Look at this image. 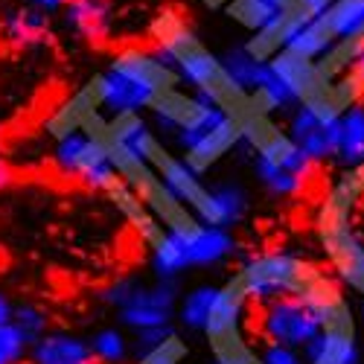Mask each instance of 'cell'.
I'll return each mask as SVG.
<instances>
[{
  "label": "cell",
  "mask_w": 364,
  "mask_h": 364,
  "mask_svg": "<svg viewBox=\"0 0 364 364\" xmlns=\"http://www.w3.org/2000/svg\"><path fill=\"white\" fill-rule=\"evenodd\" d=\"M251 312H254V321L248 323V329H254L257 338L268 344H286L294 350H306L309 341L321 332V323L312 315V309L289 294L259 303V306H251Z\"/></svg>",
  "instance_id": "3957f363"
},
{
  "label": "cell",
  "mask_w": 364,
  "mask_h": 364,
  "mask_svg": "<svg viewBox=\"0 0 364 364\" xmlns=\"http://www.w3.org/2000/svg\"><path fill=\"white\" fill-rule=\"evenodd\" d=\"M336 123L338 117L318 114L309 105H294L286 119V134L315 166H321L336 155Z\"/></svg>",
  "instance_id": "52a82bcc"
},
{
  "label": "cell",
  "mask_w": 364,
  "mask_h": 364,
  "mask_svg": "<svg viewBox=\"0 0 364 364\" xmlns=\"http://www.w3.org/2000/svg\"><path fill=\"white\" fill-rule=\"evenodd\" d=\"M12 323L21 329V336L29 341V347L50 332V318H47L44 309L36 306V303H21V306H15Z\"/></svg>",
  "instance_id": "4316f807"
},
{
  "label": "cell",
  "mask_w": 364,
  "mask_h": 364,
  "mask_svg": "<svg viewBox=\"0 0 364 364\" xmlns=\"http://www.w3.org/2000/svg\"><path fill=\"white\" fill-rule=\"evenodd\" d=\"M97 85V97H100V108L114 117V114H143L146 108H151L155 94H149L146 87L134 85L132 79L119 76L114 70H102L100 76H94Z\"/></svg>",
  "instance_id": "9c48e42d"
},
{
  "label": "cell",
  "mask_w": 364,
  "mask_h": 364,
  "mask_svg": "<svg viewBox=\"0 0 364 364\" xmlns=\"http://www.w3.org/2000/svg\"><path fill=\"white\" fill-rule=\"evenodd\" d=\"M315 225L332 271L364 297V164L332 181Z\"/></svg>",
  "instance_id": "6da1fadb"
},
{
  "label": "cell",
  "mask_w": 364,
  "mask_h": 364,
  "mask_svg": "<svg viewBox=\"0 0 364 364\" xmlns=\"http://www.w3.org/2000/svg\"><path fill=\"white\" fill-rule=\"evenodd\" d=\"M151 119H155V134L169 140L181 155L190 151L198 140H204L216 126H222L228 114L204 94L196 90L172 87L166 94L155 97L151 102Z\"/></svg>",
  "instance_id": "7a4b0ae2"
},
{
  "label": "cell",
  "mask_w": 364,
  "mask_h": 364,
  "mask_svg": "<svg viewBox=\"0 0 364 364\" xmlns=\"http://www.w3.org/2000/svg\"><path fill=\"white\" fill-rule=\"evenodd\" d=\"M303 265H306V259L291 254H259L242 262L233 280L245 291L251 306H259V303H268L274 297L291 294Z\"/></svg>",
  "instance_id": "5b68a950"
},
{
  "label": "cell",
  "mask_w": 364,
  "mask_h": 364,
  "mask_svg": "<svg viewBox=\"0 0 364 364\" xmlns=\"http://www.w3.org/2000/svg\"><path fill=\"white\" fill-rule=\"evenodd\" d=\"M149 254H151L149 259H151V271H155V280L178 283L190 271L187 251H184V245H181L172 233H164L155 245L149 248Z\"/></svg>",
  "instance_id": "44dd1931"
},
{
  "label": "cell",
  "mask_w": 364,
  "mask_h": 364,
  "mask_svg": "<svg viewBox=\"0 0 364 364\" xmlns=\"http://www.w3.org/2000/svg\"><path fill=\"white\" fill-rule=\"evenodd\" d=\"M254 344L262 364H306L303 361V350H294L286 344H268V341H254Z\"/></svg>",
  "instance_id": "f546056e"
},
{
  "label": "cell",
  "mask_w": 364,
  "mask_h": 364,
  "mask_svg": "<svg viewBox=\"0 0 364 364\" xmlns=\"http://www.w3.org/2000/svg\"><path fill=\"white\" fill-rule=\"evenodd\" d=\"M336 44V38H332L329 33V26L321 18H309V21H300L294 29H291V36L286 38L283 50L291 53V55H300V58H306V62H318V58Z\"/></svg>",
  "instance_id": "ffe728a7"
},
{
  "label": "cell",
  "mask_w": 364,
  "mask_h": 364,
  "mask_svg": "<svg viewBox=\"0 0 364 364\" xmlns=\"http://www.w3.org/2000/svg\"><path fill=\"white\" fill-rule=\"evenodd\" d=\"M172 336H178L172 323H161V326L140 329V332H134V353H137V355H143V353H149V350L161 347L164 341H169Z\"/></svg>",
  "instance_id": "4dcf8cb0"
},
{
  "label": "cell",
  "mask_w": 364,
  "mask_h": 364,
  "mask_svg": "<svg viewBox=\"0 0 364 364\" xmlns=\"http://www.w3.org/2000/svg\"><path fill=\"white\" fill-rule=\"evenodd\" d=\"M254 175L262 184V190L271 193L274 198H291V196H297L303 187H306V181L297 178L294 172H289L283 166H274L271 161L257 158V155H254Z\"/></svg>",
  "instance_id": "d4e9b609"
},
{
  "label": "cell",
  "mask_w": 364,
  "mask_h": 364,
  "mask_svg": "<svg viewBox=\"0 0 364 364\" xmlns=\"http://www.w3.org/2000/svg\"><path fill=\"white\" fill-rule=\"evenodd\" d=\"M213 364H216V361H213Z\"/></svg>",
  "instance_id": "f35d334b"
},
{
  "label": "cell",
  "mask_w": 364,
  "mask_h": 364,
  "mask_svg": "<svg viewBox=\"0 0 364 364\" xmlns=\"http://www.w3.org/2000/svg\"><path fill=\"white\" fill-rule=\"evenodd\" d=\"M29 355V341L15 323L0 326V364H21Z\"/></svg>",
  "instance_id": "83f0119b"
},
{
  "label": "cell",
  "mask_w": 364,
  "mask_h": 364,
  "mask_svg": "<svg viewBox=\"0 0 364 364\" xmlns=\"http://www.w3.org/2000/svg\"><path fill=\"white\" fill-rule=\"evenodd\" d=\"M248 213V196L239 184H213L210 187V204L201 216V225L210 228H225L230 230L233 225H239Z\"/></svg>",
  "instance_id": "2e32d148"
},
{
  "label": "cell",
  "mask_w": 364,
  "mask_h": 364,
  "mask_svg": "<svg viewBox=\"0 0 364 364\" xmlns=\"http://www.w3.org/2000/svg\"><path fill=\"white\" fill-rule=\"evenodd\" d=\"M219 62H222V73L225 79L242 90V94H254V90L265 82L268 76V62H262V58H257L254 53L245 50V44H239V47H230L225 55H219Z\"/></svg>",
  "instance_id": "ac0fdd59"
},
{
  "label": "cell",
  "mask_w": 364,
  "mask_h": 364,
  "mask_svg": "<svg viewBox=\"0 0 364 364\" xmlns=\"http://www.w3.org/2000/svg\"><path fill=\"white\" fill-rule=\"evenodd\" d=\"M108 70L132 79L134 85L146 87L149 94H155V97L166 94V90H172V87H181L175 70L166 68L155 53L143 50V47H123V50H117V55L111 58Z\"/></svg>",
  "instance_id": "ba28073f"
},
{
  "label": "cell",
  "mask_w": 364,
  "mask_h": 364,
  "mask_svg": "<svg viewBox=\"0 0 364 364\" xmlns=\"http://www.w3.org/2000/svg\"><path fill=\"white\" fill-rule=\"evenodd\" d=\"M29 364H100L90 344L73 332H47L29 347Z\"/></svg>",
  "instance_id": "7c38bea8"
},
{
  "label": "cell",
  "mask_w": 364,
  "mask_h": 364,
  "mask_svg": "<svg viewBox=\"0 0 364 364\" xmlns=\"http://www.w3.org/2000/svg\"><path fill=\"white\" fill-rule=\"evenodd\" d=\"M268 70L286 85V90L294 97L297 105L312 100V97H318L321 90L329 87V82H323V76L318 73L315 62H306V58L291 55L286 50H280V53H274L268 58Z\"/></svg>",
  "instance_id": "30bf717a"
},
{
  "label": "cell",
  "mask_w": 364,
  "mask_h": 364,
  "mask_svg": "<svg viewBox=\"0 0 364 364\" xmlns=\"http://www.w3.org/2000/svg\"><path fill=\"white\" fill-rule=\"evenodd\" d=\"M233 149H242V129L233 117H228L222 126H216L213 132H210L204 140H198L190 151H184V164L204 178V172H210L219 161H225Z\"/></svg>",
  "instance_id": "8fae6325"
},
{
  "label": "cell",
  "mask_w": 364,
  "mask_h": 364,
  "mask_svg": "<svg viewBox=\"0 0 364 364\" xmlns=\"http://www.w3.org/2000/svg\"><path fill=\"white\" fill-rule=\"evenodd\" d=\"M216 294H219V286H210V283H201V286L190 289L184 297L178 300L175 315H178L181 326H187L193 332H204L210 309H213V303H216Z\"/></svg>",
  "instance_id": "603a6c76"
},
{
  "label": "cell",
  "mask_w": 364,
  "mask_h": 364,
  "mask_svg": "<svg viewBox=\"0 0 364 364\" xmlns=\"http://www.w3.org/2000/svg\"><path fill=\"white\" fill-rule=\"evenodd\" d=\"M336 4V0H291V12L294 15H300V18H321V15H326V9Z\"/></svg>",
  "instance_id": "d6a6232c"
},
{
  "label": "cell",
  "mask_w": 364,
  "mask_h": 364,
  "mask_svg": "<svg viewBox=\"0 0 364 364\" xmlns=\"http://www.w3.org/2000/svg\"><path fill=\"white\" fill-rule=\"evenodd\" d=\"M201 4H204L207 9H225V6L230 4V0H201Z\"/></svg>",
  "instance_id": "8d00e7d4"
},
{
  "label": "cell",
  "mask_w": 364,
  "mask_h": 364,
  "mask_svg": "<svg viewBox=\"0 0 364 364\" xmlns=\"http://www.w3.org/2000/svg\"><path fill=\"white\" fill-rule=\"evenodd\" d=\"M12 178H15V175H12V169H9V164H6L4 158H0V190H6V187L12 184Z\"/></svg>",
  "instance_id": "d590c367"
},
{
  "label": "cell",
  "mask_w": 364,
  "mask_h": 364,
  "mask_svg": "<svg viewBox=\"0 0 364 364\" xmlns=\"http://www.w3.org/2000/svg\"><path fill=\"white\" fill-rule=\"evenodd\" d=\"M178 300H181L178 283H166V280L143 283L140 280V286L132 291V297L117 309V318L132 332L172 323V318L178 312Z\"/></svg>",
  "instance_id": "8992f818"
},
{
  "label": "cell",
  "mask_w": 364,
  "mask_h": 364,
  "mask_svg": "<svg viewBox=\"0 0 364 364\" xmlns=\"http://www.w3.org/2000/svg\"><path fill=\"white\" fill-rule=\"evenodd\" d=\"M336 41L364 38V0H336L323 15Z\"/></svg>",
  "instance_id": "7402d4cb"
},
{
  "label": "cell",
  "mask_w": 364,
  "mask_h": 364,
  "mask_svg": "<svg viewBox=\"0 0 364 364\" xmlns=\"http://www.w3.org/2000/svg\"><path fill=\"white\" fill-rule=\"evenodd\" d=\"M187 251L190 268H210V265H222L236 254V239L225 228H210L204 225L190 242H181Z\"/></svg>",
  "instance_id": "9a60e30c"
},
{
  "label": "cell",
  "mask_w": 364,
  "mask_h": 364,
  "mask_svg": "<svg viewBox=\"0 0 364 364\" xmlns=\"http://www.w3.org/2000/svg\"><path fill=\"white\" fill-rule=\"evenodd\" d=\"M26 6H33V9H41V12L53 15V12H62V9L68 6V0H26Z\"/></svg>",
  "instance_id": "836d02e7"
},
{
  "label": "cell",
  "mask_w": 364,
  "mask_h": 364,
  "mask_svg": "<svg viewBox=\"0 0 364 364\" xmlns=\"http://www.w3.org/2000/svg\"><path fill=\"white\" fill-rule=\"evenodd\" d=\"M332 161L341 169H353L364 164V105H353L338 117Z\"/></svg>",
  "instance_id": "e0dca14e"
},
{
  "label": "cell",
  "mask_w": 364,
  "mask_h": 364,
  "mask_svg": "<svg viewBox=\"0 0 364 364\" xmlns=\"http://www.w3.org/2000/svg\"><path fill=\"white\" fill-rule=\"evenodd\" d=\"M50 33V15L33 6H18L4 18V38L12 47H33L41 44Z\"/></svg>",
  "instance_id": "d6986e66"
},
{
  "label": "cell",
  "mask_w": 364,
  "mask_h": 364,
  "mask_svg": "<svg viewBox=\"0 0 364 364\" xmlns=\"http://www.w3.org/2000/svg\"><path fill=\"white\" fill-rule=\"evenodd\" d=\"M306 364H361L355 329H321L303 350Z\"/></svg>",
  "instance_id": "4fadbf2b"
},
{
  "label": "cell",
  "mask_w": 364,
  "mask_h": 364,
  "mask_svg": "<svg viewBox=\"0 0 364 364\" xmlns=\"http://www.w3.org/2000/svg\"><path fill=\"white\" fill-rule=\"evenodd\" d=\"M87 344H90V350H94L100 364H123L129 358V353H132V344L126 338V332L117 329V326L97 329L94 338H90Z\"/></svg>",
  "instance_id": "484cf974"
},
{
  "label": "cell",
  "mask_w": 364,
  "mask_h": 364,
  "mask_svg": "<svg viewBox=\"0 0 364 364\" xmlns=\"http://www.w3.org/2000/svg\"><path fill=\"white\" fill-rule=\"evenodd\" d=\"M187 358V341L181 336H172L169 341H164L161 347L149 350L143 355H137L134 364H181Z\"/></svg>",
  "instance_id": "f1b7e54d"
},
{
  "label": "cell",
  "mask_w": 364,
  "mask_h": 364,
  "mask_svg": "<svg viewBox=\"0 0 364 364\" xmlns=\"http://www.w3.org/2000/svg\"><path fill=\"white\" fill-rule=\"evenodd\" d=\"M140 286V280L137 277H123V280H117V283H111L100 297H102V303H105V306H111L114 312L119 309V306H123V303L132 297V291Z\"/></svg>",
  "instance_id": "1f68e13d"
},
{
  "label": "cell",
  "mask_w": 364,
  "mask_h": 364,
  "mask_svg": "<svg viewBox=\"0 0 364 364\" xmlns=\"http://www.w3.org/2000/svg\"><path fill=\"white\" fill-rule=\"evenodd\" d=\"M53 158H55L58 169L73 175V178H82L90 190L111 193L119 181H123L114 161H111V155H108V146L100 137L87 134L82 129L55 137Z\"/></svg>",
  "instance_id": "277c9868"
},
{
  "label": "cell",
  "mask_w": 364,
  "mask_h": 364,
  "mask_svg": "<svg viewBox=\"0 0 364 364\" xmlns=\"http://www.w3.org/2000/svg\"><path fill=\"white\" fill-rule=\"evenodd\" d=\"M225 12L233 23L248 29V33H259V29H265L268 23H274L283 15V9L274 0H230Z\"/></svg>",
  "instance_id": "cb8c5ba5"
},
{
  "label": "cell",
  "mask_w": 364,
  "mask_h": 364,
  "mask_svg": "<svg viewBox=\"0 0 364 364\" xmlns=\"http://www.w3.org/2000/svg\"><path fill=\"white\" fill-rule=\"evenodd\" d=\"M12 315H15V306H12V300L0 291V326L4 323H12Z\"/></svg>",
  "instance_id": "e575fe53"
},
{
  "label": "cell",
  "mask_w": 364,
  "mask_h": 364,
  "mask_svg": "<svg viewBox=\"0 0 364 364\" xmlns=\"http://www.w3.org/2000/svg\"><path fill=\"white\" fill-rule=\"evenodd\" d=\"M361 323H364V303H361Z\"/></svg>",
  "instance_id": "74e56055"
},
{
  "label": "cell",
  "mask_w": 364,
  "mask_h": 364,
  "mask_svg": "<svg viewBox=\"0 0 364 364\" xmlns=\"http://www.w3.org/2000/svg\"><path fill=\"white\" fill-rule=\"evenodd\" d=\"M62 23L76 38L97 41L111 26V4L108 0H68V6L62 9Z\"/></svg>",
  "instance_id": "5bb4252c"
}]
</instances>
